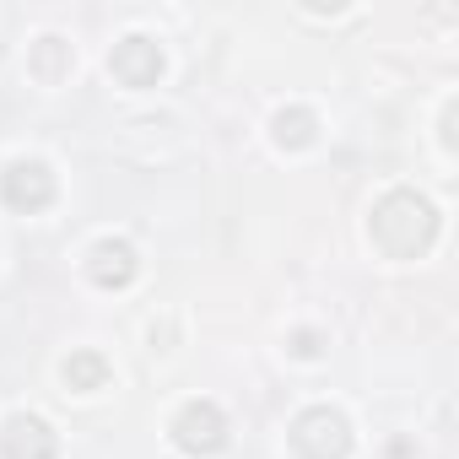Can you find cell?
Instances as JSON below:
<instances>
[{
	"instance_id": "cell-4",
	"label": "cell",
	"mask_w": 459,
	"mask_h": 459,
	"mask_svg": "<svg viewBox=\"0 0 459 459\" xmlns=\"http://www.w3.org/2000/svg\"><path fill=\"white\" fill-rule=\"evenodd\" d=\"M168 432H173V443H178L184 454H195V459H211V454L227 448V416H221L216 400H189V405L173 416Z\"/></svg>"
},
{
	"instance_id": "cell-6",
	"label": "cell",
	"mask_w": 459,
	"mask_h": 459,
	"mask_svg": "<svg viewBox=\"0 0 459 459\" xmlns=\"http://www.w3.org/2000/svg\"><path fill=\"white\" fill-rule=\"evenodd\" d=\"M108 71H114V82L119 87H157V76H162V49H157V39H146V33H130V39H119L114 49H108Z\"/></svg>"
},
{
	"instance_id": "cell-1",
	"label": "cell",
	"mask_w": 459,
	"mask_h": 459,
	"mask_svg": "<svg viewBox=\"0 0 459 459\" xmlns=\"http://www.w3.org/2000/svg\"><path fill=\"white\" fill-rule=\"evenodd\" d=\"M368 238L389 260H421L432 249V238H437V211L416 189H389L368 216Z\"/></svg>"
},
{
	"instance_id": "cell-2",
	"label": "cell",
	"mask_w": 459,
	"mask_h": 459,
	"mask_svg": "<svg viewBox=\"0 0 459 459\" xmlns=\"http://www.w3.org/2000/svg\"><path fill=\"white\" fill-rule=\"evenodd\" d=\"M287 443L298 459H346L351 454V421L335 405H308L292 416Z\"/></svg>"
},
{
	"instance_id": "cell-5",
	"label": "cell",
	"mask_w": 459,
	"mask_h": 459,
	"mask_svg": "<svg viewBox=\"0 0 459 459\" xmlns=\"http://www.w3.org/2000/svg\"><path fill=\"white\" fill-rule=\"evenodd\" d=\"M0 454L6 459H60V437L44 416L33 411H12L0 421Z\"/></svg>"
},
{
	"instance_id": "cell-9",
	"label": "cell",
	"mask_w": 459,
	"mask_h": 459,
	"mask_svg": "<svg viewBox=\"0 0 459 459\" xmlns=\"http://www.w3.org/2000/svg\"><path fill=\"white\" fill-rule=\"evenodd\" d=\"M28 65H33V76H39L44 87H55V82H60V76L76 65V55H71V44H65V39H39Z\"/></svg>"
},
{
	"instance_id": "cell-7",
	"label": "cell",
	"mask_w": 459,
	"mask_h": 459,
	"mask_svg": "<svg viewBox=\"0 0 459 459\" xmlns=\"http://www.w3.org/2000/svg\"><path fill=\"white\" fill-rule=\"evenodd\" d=\"M135 271H141V255H135L130 238H98L92 255H87V276H92L103 292H125V287L135 281Z\"/></svg>"
},
{
	"instance_id": "cell-3",
	"label": "cell",
	"mask_w": 459,
	"mask_h": 459,
	"mask_svg": "<svg viewBox=\"0 0 459 459\" xmlns=\"http://www.w3.org/2000/svg\"><path fill=\"white\" fill-rule=\"evenodd\" d=\"M55 173H49V162H39V157H17V162H6V173H0V205L6 211H17V216H39V211H49L55 205Z\"/></svg>"
},
{
	"instance_id": "cell-8",
	"label": "cell",
	"mask_w": 459,
	"mask_h": 459,
	"mask_svg": "<svg viewBox=\"0 0 459 459\" xmlns=\"http://www.w3.org/2000/svg\"><path fill=\"white\" fill-rule=\"evenodd\" d=\"M271 130H276V146L281 152H308L319 141V114L314 108H281L271 119Z\"/></svg>"
},
{
	"instance_id": "cell-10",
	"label": "cell",
	"mask_w": 459,
	"mask_h": 459,
	"mask_svg": "<svg viewBox=\"0 0 459 459\" xmlns=\"http://www.w3.org/2000/svg\"><path fill=\"white\" fill-rule=\"evenodd\" d=\"M65 384H71L76 394L108 389V362H103L98 351H71V362H65Z\"/></svg>"
}]
</instances>
